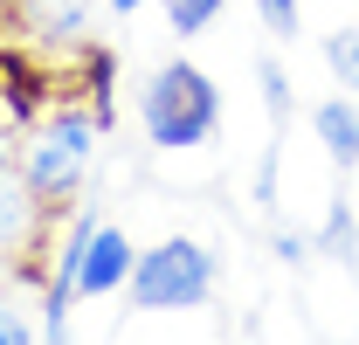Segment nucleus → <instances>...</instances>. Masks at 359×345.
Listing matches in <instances>:
<instances>
[{"label":"nucleus","instance_id":"f257e3e1","mask_svg":"<svg viewBox=\"0 0 359 345\" xmlns=\"http://www.w3.org/2000/svg\"><path fill=\"white\" fill-rule=\"evenodd\" d=\"M138 125H145V138L159 152H194V145H208L222 131V83L201 62L173 55V62L152 69V83L138 90Z\"/></svg>","mask_w":359,"mask_h":345},{"label":"nucleus","instance_id":"f03ea898","mask_svg":"<svg viewBox=\"0 0 359 345\" xmlns=\"http://www.w3.org/2000/svg\"><path fill=\"white\" fill-rule=\"evenodd\" d=\"M125 297H132V311H145V318H159V311H201V304L215 297V256H208L194 235H166V242L138 249Z\"/></svg>","mask_w":359,"mask_h":345},{"label":"nucleus","instance_id":"7ed1b4c3","mask_svg":"<svg viewBox=\"0 0 359 345\" xmlns=\"http://www.w3.org/2000/svg\"><path fill=\"white\" fill-rule=\"evenodd\" d=\"M97 111H55L42 131H35V145H28V159H21V187L42 201V208H69L76 201V187H83L90 172V152H97Z\"/></svg>","mask_w":359,"mask_h":345},{"label":"nucleus","instance_id":"20e7f679","mask_svg":"<svg viewBox=\"0 0 359 345\" xmlns=\"http://www.w3.org/2000/svg\"><path fill=\"white\" fill-rule=\"evenodd\" d=\"M132 235L125 228H111V221H97V235H90V249H83V269H76V297H111V290H125L132 283Z\"/></svg>","mask_w":359,"mask_h":345},{"label":"nucleus","instance_id":"39448f33","mask_svg":"<svg viewBox=\"0 0 359 345\" xmlns=\"http://www.w3.org/2000/svg\"><path fill=\"white\" fill-rule=\"evenodd\" d=\"M311 131H318V145L332 152L339 172L359 166V104H353V97H325V104L311 111Z\"/></svg>","mask_w":359,"mask_h":345},{"label":"nucleus","instance_id":"423d86ee","mask_svg":"<svg viewBox=\"0 0 359 345\" xmlns=\"http://www.w3.org/2000/svg\"><path fill=\"white\" fill-rule=\"evenodd\" d=\"M111 83H118V48L90 42L83 48V90H90V104H97V118H111Z\"/></svg>","mask_w":359,"mask_h":345},{"label":"nucleus","instance_id":"0eeeda50","mask_svg":"<svg viewBox=\"0 0 359 345\" xmlns=\"http://www.w3.org/2000/svg\"><path fill=\"white\" fill-rule=\"evenodd\" d=\"M35 215H42V201H35L28 187H0V256L28 235V221H35Z\"/></svg>","mask_w":359,"mask_h":345},{"label":"nucleus","instance_id":"6e6552de","mask_svg":"<svg viewBox=\"0 0 359 345\" xmlns=\"http://www.w3.org/2000/svg\"><path fill=\"white\" fill-rule=\"evenodd\" d=\"M159 7H166V28H173L180 42H187V35H208V28L222 21V7H228V0H159Z\"/></svg>","mask_w":359,"mask_h":345},{"label":"nucleus","instance_id":"1a4fd4ad","mask_svg":"<svg viewBox=\"0 0 359 345\" xmlns=\"http://www.w3.org/2000/svg\"><path fill=\"white\" fill-rule=\"evenodd\" d=\"M325 69L339 76V90L359 97V28H332L325 35Z\"/></svg>","mask_w":359,"mask_h":345},{"label":"nucleus","instance_id":"9d476101","mask_svg":"<svg viewBox=\"0 0 359 345\" xmlns=\"http://www.w3.org/2000/svg\"><path fill=\"white\" fill-rule=\"evenodd\" d=\"M353 249H359L353 208H346V201H332V215H325V228H318V256H332V262H353Z\"/></svg>","mask_w":359,"mask_h":345},{"label":"nucleus","instance_id":"9b49d317","mask_svg":"<svg viewBox=\"0 0 359 345\" xmlns=\"http://www.w3.org/2000/svg\"><path fill=\"white\" fill-rule=\"evenodd\" d=\"M256 21H263V35H276V42H297L304 35V7L297 0H256Z\"/></svg>","mask_w":359,"mask_h":345},{"label":"nucleus","instance_id":"f8f14e48","mask_svg":"<svg viewBox=\"0 0 359 345\" xmlns=\"http://www.w3.org/2000/svg\"><path fill=\"white\" fill-rule=\"evenodd\" d=\"M256 83H263L269 118L283 125V118H290V83H283V62H276V55H263V62H256Z\"/></svg>","mask_w":359,"mask_h":345},{"label":"nucleus","instance_id":"ddd939ff","mask_svg":"<svg viewBox=\"0 0 359 345\" xmlns=\"http://www.w3.org/2000/svg\"><path fill=\"white\" fill-rule=\"evenodd\" d=\"M0 345H35V325H28V311L0 304Z\"/></svg>","mask_w":359,"mask_h":345},{"label":"nucleus","instance_id":"4468645a","mask_svg":"<svg viewBox=\"0 0 359 345\" xmlns=\"http://www.w3.org/2000/svg\"><path fill=\"white\" fill-rule=\"evenodd\" d=\"M104 7H111V14H125V21H132L138 7H152V0H104Z\"/></svg>","mask_w":359,"mask_h":345},{"label":"nucleus","instance_id":"2eb2a0df","mask_svg":"<svg viewBox=\"0 0 359 345\" xmlns=\"http://www.w3.org/2000/svg\"><path fill=\"white\" fill-rule=\"evenodd\" d=\"M0 172H7V145H0Z\"/></svg>","mask_w":359,"mask_h":345}]
</instances>
